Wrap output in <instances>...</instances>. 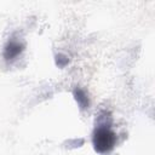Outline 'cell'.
Segmentation results:
<instances>
[{
	"mask_svg": "<svg viewBox=\"0 0 155 155\" xmlns=\"http://www.w3.org/2000/svg\"><path fill=\"white\" fill-rule=\"evenodd\" d=\"M103 121L99 122L93 133H92V147L96 153L98 154H108L110 153L115 145H116V133L113 131L110 126V121L107 119L109 117V114L107 111H103Z\"/></svg>",
	"mask_w": 155,
	"mask_h": 155,
	"instance_id": "obj_1",
	"label": "cell"
},
{
	"mask_svg": "<svg viewBox=\"0 0 155 155\" xmlns=\"http://www.w3.org/2000/svg\"><path fill=\"white\" fill-rule=\"evenodd\" d=\"M23 51H24V44L16 38H10L4 46V51H2L4 61L6 63H13L19 58Z\"/></svg>",
	"mask_w": 155,
	"mask_h": 155,
	"instance_id": "obj_2",
	"label": "cell"
},
{
	"mask_svg": "<svg viewBox=\"0 0 155 155\" xmlns=\"http://www.w3.org/2000/svg\"><path fill=\"white\" fill-rule=\"evenodd\" d=\"M73 97L76 102V104L79 105L80 110H86L90 107V98L88 94L86 93V91L81 87H75L73 91Z\"/></svg>",
	"mask_w": 155,
	"mask_h": 155,
	"instance_id": "obj_3",
	"label": "cell"
},
{
	"mask_svg": "<svg viewBox=\"0 0 155 155\" xmlns=\"http://www.w3.org/2000/svg\"><path fill=\"white\" fill-rule=\"evenodd\" d=\"M54 63H56V65L58 68L63 69L69 64V57L67 54H64V53H57L54 56Z\"/></svg>",
	"mask_w": 155,
	"mask_h": 155,
	"instance_id": "obj_4",
	"label": "cell"
}]
</instances>
